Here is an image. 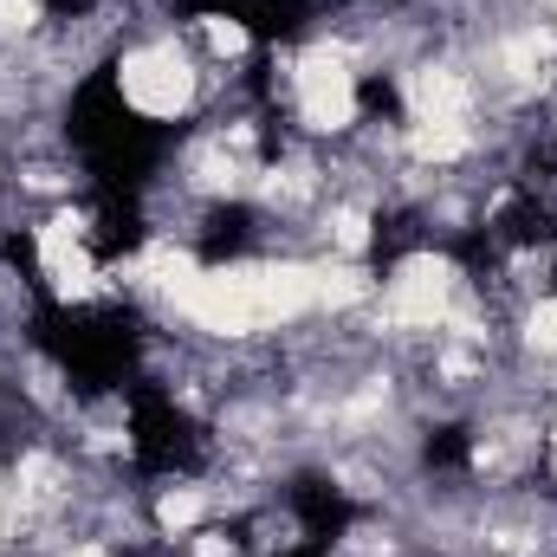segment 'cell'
I'll list each match as a JSON object with an SVG mask.
<instances>
[{
    "instance_id": "1",
    "label": "cell",
    "mask_w": 557,
    "mask_h": 557,
    "mask_svg": "<svg viewBox=\"0 0 557 557\" xmlns=\"http://www.w3.org/2000/svg\"><path fill=\"white\" fill-rule=\"evenodd\" d=\"M117 98L143 124H182L208 104V59L188 33H143L111 59Z\"/></svg>"
},
{
    "instance_id": "2",
    "label": "cell",
    "mask_w": 557,
    "mask_h": 557,
    "mask_svg": "<svg viewBox=\"0 0 557 557\" xmlns=\"http://www.w3.org/2000/svg\"><path fill=\"white\" fill-rule=\"evenodd\" d=\"M545 467H552V480H557V416L545 421Z\"/></svg>"
}]
</instances>
